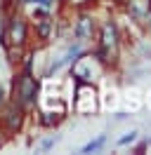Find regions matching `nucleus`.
I'll return each instance as SVG.
<instances>
[{
  "label": "nucleus",
  "instance_id": "f257e3e1",
  "mask_svg": "<svg viewBox=\"0 0 151 155\" xmlns=\"http://www.w3.org/2000/svg\"><path fill=\"white\" fill-rule=\"evenodd\" d=\"M14 89H17V94H19V104H21V106H28V104L36 99L38 85H36V80L28 75V73H24V75L19 78V82L14 85Z\"/></svg>",
  "mask_w": 151,
  "mask_h": 155
},
{
  "label": "nucleus",
  "instance_id": "0eeeda50",
  "mask_svg": "<svg viewBox=\"0 0 151 155\" xmlns=\"http://www.w3.org/2000/svg\"><path fill=\"white\" fill-rule=\"evenodd\" d=\"M135 136H137V134H135V132H130V134H128V136H123V139H121V141H118V143H130V141H135Z\"/></svg>",
  "mask_w": 151,
  "mask_h": 155
},
{
  "label": "nucleus",
  "instance_id": "6e6552de",
  "mask_svg": "<svg viewBox=\"0 0 151 155\" xmlns=\"http://www.w3.org/2000/svg\"><path fill=\"white\" fill-rule=\"evenodd\" d=\"M26 2H33V0H26ZM36 2H40V5H45V7L50 5V0H36Z\"/></svg>",
  "mask_w": 151,
  "mask_h": 155
},
{
  "label": "nucleus",
  "instance_id": "7ed1b4c3",
  "mask_svg": "<svg viewBox=\"0 0 151 155\" xmlns=\"http://www.w3.org/2000/svg\"><path fill=\"white\" fill-rule=\"evenodd\" d=\"M102 47L109 49V47H116V31H113L111 24L104 26V40H102Z\"/></svg>",
  "mask_w": 151,
  "mask_h": 155
},
{
  "label": "nucleus",
  "instance_id": "39448f33",
  "mask_svg": "<svg viewBox=\"0 0 151 155\" xmlns=\"http://www.w3.org/2000/svg\"><path fill=\"white\" fill-rule=\"evenodd\" d=\"M102 143H104V136H99V139H94V141H90V143L85 146L83 153H92V150H97V148H99Z\"/></svg>",
  "mask_w": 151,
  "mask_h": 155
},
{
  "label": "nucleus",
  "instance_id": "423d86ee",
  "mask_svg": "<svg viewBox=\"0 0 151 155\" xmlns=\"http://www.w3.org/2000/svg\"><path fill=\"white\" fill-rule=\"evenodd\" d=\"M38 33H40V38H47V33H50V19H45L43 24H40Z\"/></svg>",
  "mask_w": 151,
  "mask_h": 155
},
{
  "label": "nucleus",
  "instance_id": "f03ea898",
  "mask_svg": "<svg viewBox=\"0 0 151 155\" xmlns=\"http://www.w3.org/2000/svg\"><path fill=\"white\" fill-rule=\"evenodd\" d=\"M9 33H12V42H24V38H26V26H24V21L21 19H12Z\"/></svg>",
  "mask_w": 151,
  "mask_h": 155
},
{
  "label": "nucleus",
  "instance_id": "1a4fd4ad",
  "mask_svg": "<svg viewBox=\"0 0 151 155\" xmlns=\"http://www.w3.org/2000/svg\"><path fill=\"white\" fill-rule=\"evenodd\" d=\"M0 104H2V89H0Z\"/></svg>",
  "mask_w": 151,
  "mask_h": 155
},
{
  "label": "nucleus",
  "instance_id": "20e7f679",
  "mask_svg": "<svg viewBox=\"0 0 151 155\" xmlns=\"http://www.w3.org/2000/svg\"><path fill=\"white\" fill-rule=\"evenodd\" d=\"M90 24H92V21H87V19H80L78 28H76V33H78V38H80V40L90 38Z\"/></svg>",
  "mask_w": 151,
  "mask_h": 155
}]
</instances>
